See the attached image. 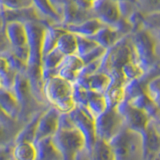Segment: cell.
<instances>
[{
  "mask_svg": "<svg viewBox=\"0 0 160 160\" xmlns=\"http://www.w3.org/2000/svg\"><path fill=\"white\" fill-rule=\"evenodd\" d=\"M52 140L61 154L62 160H75L80 152L86 149V140L74 126L68 114L60 115L59 128Z\"/></svg>",
  "mask_w": 160,
  "mask_h": 160,
  "instance_id": "6da1fadb",
  "label": "cell"
},
{
  "mask_svg": "<svg viewBox=\"0 0 160 160\" xmlns=\"http://www.w3.org/2000/svg\"><path fill=\"white\" fill-rule=\"evenodd\" d=\"M42 92L45 102L61 114H68L76 107L73 99V83L57 75L44 80Z\"/></svg>",
  "mask_w": 160,
  "mask_h": 160,
  "instance_id": "7a4b0ae2",
  "label": "cell"
},
{
  "mask_svg": "<svg viewBox=\"0 0 160 160\" xmlns=\"http://www.w3.org/2000/svg\"><path fill=\"white\" fill-rule=\"evenodd\" d=\"M109 143L113 149L115 160H145L142 133L124 127Z\"/></svg>",
  "mask_w": 160,
  "mask_h": 160,
  "instance_id": "3957f363",
  "label": "cell"
},
{
  "mask_svg": "<svg viewBox=\"0 0 160 160\" xmlns=\"http://www.w3.org/2000/svg\"><path fill=\"white\" fill-rule=\"evenodd\" d=\"M92 10L94 17L100 20L105 26L116 28L125 35L132 30L128 20L122 18L120 4L114 0H99L92 6Z\"/></svg>",
  "mask_w": 160,
  "mask_h": 160,
  "instance_id": "277c9868",
  "label": "cell"
},
{
  "mask_svg": "<svg viewBox=\"0 0 160 160\" xmlns=\"http://www.w3.org/2000/svg\"><path fill=\"white\" fill-rule=\"evenodd\" d=\"M125 127L124 120L117 107H108L105 111L95 117L96 139L110 142Z\"/></svg>",
  "mask_w": 160,
  "mask_h": 160,
  "instance_id": "5b68a950",
  "label": "cell"
},
{
  "mask_svg": "<svg viewBox=\"0 0 160 160\" xmlns=\"http://www.w3.org/2000/svg\"><path fill=\"white\" fill-rule=\"evenodd\" d=\"M132 45L138 63L145 70L150 67L156 60L154 37L147 30H139L132 37Z\"/></svg>",
  "mask_w": 160,
  "mask_h": 160,
  "instance_id": "8992f818",
  "label": "cell"
},
{
  "mask_svg": "<svg viewBox=\"0 0 160 160\" xmlns=\"http://www.w3.org/2000/svg\"><path fill=\"white\" fill-rule=\"evenodd\" d=\"M5 33L11 47V52L27 65L29 49L25 25L20 22H9L5 25Z\"/></svg>",
  "mask_w": 160,
  "mask_h": 160,
  "instance_id": "52a82bcc",
  "label": "cell"
},
{
  "mask_svg": "<svg viewBox=\"0 0 160 160\" xmlns=\"http://www.w3.org/2000/svg\"><path fill=\"white\" fill-rule=\"evenodd\" d=\"M27 32V45L29 49V58L27 67L41 66V47L45 27L48 24L42 22L25 23Z\"/></svg>",
  "mask_w": 160,
  "mask_h": 160,
  "instance_id": "ba28073f",
  "label": "cell"
},
{
  "mask_svg": "<svg viewBox=\"0 0 160 160\" xmlns=\"http://www.w3.org/2000/svg\"><path fill=\"white\" fill-rule=\"evenodd\" d=\"M118 109L121 113L125 127L134 131L143 133L151 121L150 115L145 110L135 106L127 100H124L118 105Z\"/></svg>",
  "mask_w": 160,
  "mask_h": 160,
  "instance_id": "9c48e42d",
  "label": "cell"
},
{
  "mask_svg": "<svg viewBox=\"0 0 160 160\" xmlns=\"http://www.w3.org/2000/svg\"><path fill=\"white\" fill-rule=\"evenodd\" d=\"M76 127L86 140V149L89 150L96 140L95 134V117L86 108L76 106L71 112L68 113Z\"/></svg>",
  "mask_w": 160,
  "mask_h": 160,
  "instance_id": "30bf717a",
  "label": "cell"
},
{
  "mask_svg": "<svg viewBox=\"0 0 160 160\" xmlns=\"http://www.w3.org/2000/svg\"><path fill=\"white\" fill-rule=\"evenodd\" d=\"M60 115L61 113L52 106H48L46 109H44L37 123L35 141L54 136L59 128Z\"/></svg>",
  "mask_w": 160,
  "mask_h": 160,
  "instance_id": "8fae6325",
  "label": "cell"
},
{
  "mask_svg": "<svg viewBox=\"0 0 160 160\" xmlns=\"http://www.w3.org/2000/svg\"><path fill=\"white\" fill-rule=\"evenodd\" d=\"M83 67L84 63L77 54L69 55V56H65L62 62L60 63L59 67L57 68L56 75L69 82L75 83L79 78L80 72Z\"/></svg>",
  "mask_w": 160,
  "mask_h": 160,
  "instance_id": "7c38bea8",
  "label": "cell"
},
{
  "mask_svg": "<svg viewBox=\"0 0 160 160\" xmlns=\"http://www.w3.org/2000/svg\"><path fill=\"white\" fill-rule=\"evenodd\" d=\"M76 83L88 91L104 94L111 84V77L104 72H96L88 76L79 77Z\"/></svg>",
  "mask_w": 160,
  "mask_h": 160,
  "instance_id": "4fadbf2b",
  "label": "cell"
},
{
  "mask_svg": "<svg viewBox=\"0 0 160 160\" xmlns=\"http://www.w3.org/2000/svg\"><path fill=\"white\" fill-rule=\"evenodd\" d=\"M144 149H145V160L149 157L160 155V129L153 121H150L148 127L142 133Z\"/></svg>",
  "mask_w": 160,
  "mask_h": 160,
  "instance_id": "5bb4252c",
  "label": "cell"
},
{
  "mask_svg": "<svg viewBox=\"0 0 160 160\" xmlns=\"http://www.w3.org/2000/svg\"><path fill=\"white\" fill-rule=\"evenodd\" d=\"M125 36H126V35L116 28L103 26L94 36L90 38H92L99 46L108 50L109 48L113 47L115 44H117L120 40L123 39Z\"/></svg>",
  "mask_w": 160,
  "mask_h": 160,
  "instance_id": "9a60e30c",
  "label": "cell"
},
{
  "mask_svg": "<svg viewBox=\"0 0 160 160\" xmlns=\"http://www.w3.org/2000/svg\"><path fill=\"white\" fill-rule=\"evenodd\" d=\"M105 25L98 20L97 18H90L84 22L79 24H73V25H67V26L62 27L68 32H71L77 36H83V37H92L96 34L100 29Z\"/></svg>",
  "mask_w": 160,
  "mask_h": 160,
  "instance_id": "2e32d148",
  "label": "cell"
},
{
  "mask_svg": "<svg viewBox=\"0 0 160 160\" xmlns=\"http://www.w3.org/2000/svg\"><path fill=\"white\" fill-rule=\"evenodd\" d=\"M34 144L37 150L36 160H62L61 154L53 143L52 137L37 140Z\"/></svg>",
  "mask_w": 160,
  "mask_h": 160,
  "instance_id": "e0dca14e",
  "label": "cell"
},
{
  "mask_svg": "<svg viewBox=\"0 0 160 160\" xmlns=\"http://www.w3.org/2000/svg\"><path fill=\"white\" fill-rule=\"evenodd\" d=\"M64 31L65 29L58 26V25H47L45 27L42 38L41 56L48 54L49 52H51L52 50L56 48L58 39Z\"/></svg>",
  "mask_w": 160,
  "mask_h": 160,
  "instance_id": "ac0fdd59",
  "label": "cell"
},
{
  "mask_svg": "<svg viewBox=\"0 0 160 160\" xmlns=\"http://www.w3.org/2000/svg\"><path fill=\"white\" fill-rule=\"evenodd\" d=\"M33 7L51 25H60L62 17L52 6L50 0H32Z\"/></svg>",
  "mask_w": 160,
  "mask_h": 160,
  "instance_id": "d6986e66",
  "label": "cell"
},
{
  "mask_svg": "<svg viewBox=\"0 0 160 160\" xmlns=\"http://www.w3.org/2000/svg\"><path fill=\"white\" fill-rule=\"evenodd\" d=\"M88 151V160H115L114 152L109 142L96 139Z\"/></svg>",
  "mask_w": 160,
  "mask_h": 160,
  "instance_id": "ffe728a7",
  "label": "cell"
},
{
  "mask_svg": "<svg viewBox=\"0 0 160 160\" xmlns=\"http://www.w3.org/2000/svg\"><path fill=\"white\" fill-rule=\"evenodd\" d=\"M0 107L3 109V111L6 113L9 117L18 121L20 107L16 98L11 91L1 89L0 90Z\"/></svg>",
  "mask_w": 160,
  "mask_h": 160,
  "instance_id": "44dd1931",
  "label": "cell"
},
{
  "mask_svg": "<svg viewBox=\"0 0 160 160\" xmlns=\"http://www.w3.org/2000/svg\"><path fill=\"white\" fill-rule=\"evenodd\" d=\"M86 108L94 117L99 116L105 110L108 108V103L105 95L103 93L88 91L87 100H86Z\"/></svg>",
  "mask_w": 160,
  "mask_h": 160,
  "instance_id": "7402d4cb",
  "label": "cell"
},
{
  "mask_svg": "<svg viewBox=\"0 0 160 160\" xmlns=\"http://www.w3.org/2000/svg\"><path fill=\"white\" fill-rule=\"evenodd\" d=\"M12 158L14 160H36L37 150L34 142H17L12 147Z\"/></svg>",
  "mask_w": 160,
  "mask_h": 160,
  "instance_id": "603a6c76",
  "label": "cell"
},
{
  "mask_svg": "<svg viewBox=\"0 0 160 160\" xmlns=\"http://www.w3.org/2000/svg\"><path fill=\"white\" fill-rule=\"evenodd\" d=\"M56 49L61 54H63L64 56H69V55L77 54V37H76V35L65 30L58 39Z\"/></svg>",
  "mask_w": 160,
  "mask_h": 160,
  "instance_id": "cb8c5ba5",
  "label": "cell"
},
{
  "mask_svg": "<svg viewBox=\"0 0 160 160\" xmlns=\"http://www.w3.org/2000/svg\"><path fill=\"white\" fill-rule=\"evenodd\" d=\"M145 93L154 104V106L160 110V75L151 79L147 83Z\"/></svg>",
  "mask_w": 160,
  "mask_h": 160,
  "instance_id": "d4e9b609",
  "label": "cell"
},
{
  "mask_svg": "<svg viewBox=\"0 0 160 160\" xmlns=\"http://www.w3.org/2000/svg\"><path fill=\"white\" fill-rule=\"evenodd\" d=\"M77 55L79 57L92 51L99 45L90 37H83V36H77Z\"/></svg>",
  "mask_w": 160,
  "mask_h": 160,
  "instance_id": "484cf974",
  "label": "cell"
},
{
  "mask_svg": "<svg viewBox=\"0 0 160 160\" xmlns=\"http://www.w3.org/2000/svg\"><path fill=\"white\" fill-rule=\"evenodd\" d=\"M0 5L6 10H23L33 7L32 0H0Z\"/></svg>",
  "mask_w": 160,
  "mask_h": 160,
  "instance_id": "4316f807",
  "label": "cell"
},
{
  "mask_svg": "<svg viewBox=\"0 0 160 160\" xmlns=\"http://www.w3.org/2000/svg\"><path fill=\"white\" fill-rule=\"evenodd\" d=\"M142 26L152 30H160V12L143 14Z\"/></svg>",
  "mask_w": 160,
  "mask_h": 160,
  "instance_id": "83f0119b",
  "label": "cell"
},
{
  "mask_svg": "<svg viewBox=\"0 0 160 160\" xmlns=\"http://www.w3.org/2000/svg\"><path fill=\"white\" fill-rule=\"evenodd\" d=\"M137 4L145 14L160 12V0H137Z\"/></svg>",
  "mask_w": 160,
  "mask_h": 160,
  "instance_id": "f1b7e54d",
  "label": "cell"
},
{
  "mask_svg": "<svg viewBox=\"0 0 160 160\" xmlns=\"http://www.w3.org/2000/svg\"><path fill=\"white\" fill-rule=\"evenodd\" d=\"M10 50H11V47H10L6 33H5V29L0 30V56L9 52Z\"/></svg>",
  "mask_w": 160,
  "mask_h": 160,
  "instance_id": "f546056e",
  "label": "cell"
},
{
  "mask_svg": "<svg viewBox=\"0 0 160 160\" xmlns=\"http://www.w3.org/2000/svg\"><path fill=\"white\" fill-rule=\"evenodd\" d=\"M13 145H14V143L0 146V160H8L12 157Z\"/></svg>",
  "mask_w": 160,
  "mask_h": 160,
  "instance_id": "4dcf8cb0",
  "label": "cell"
},
{
  "mask_svg": "<svg viewBox=\"0 0 160 160\" xmlns=\"http://www.w3.org/2000/svg\"><path fill=\"white\" fill-rule=\"evenodd\" d=\"M11 71H13V70L10 69L7 59L4 56H0V78L4 77L5 75H7L9 72H11Z\"/></svg>",
  "mask_w": 160,
  "mask_h": 160,
  "instance_id": "1f68e13d",
  "label": "cell"
},
{
  "mask_svg": "<svg viewBox=\"0 0 160 160\" xmlns=\"http://www.w3.org/2000/svg\"><path fill=\"white\" fill-rule=\"evenodd\" d=\"M50 2H51L54 9L61 15V9H62V5H63L62 0H50Z\"/></svg>",
  "mask_w": 160,
  "mask_h": 160,
  "instance_id": "d6a6232c",
  "label": "cell"
},
{
  "mask_svg": "<svg viewBox=\"0 0 160 160\" xmlns=\"http://www.w3.org/2000/svg\"><path fill=\"white\" fill-rule=\"evenodd\" d=\"M75 160H88V151L87 149H84L83 151L80 152L77 157L75 158Z\"/></svg>",
  "mask_w": 160,
  "mask_h": 160,
  "instance_id": "836d02e7",
  "label": "cell"
},
{
  "mask_svg": "<svg viewBox=\"0 0 160 160\" xmlns=\"http://www.w3.org/2000/svg\"><path fill=\"white\" fill-rule=\"evenodd\" d=\"M114 1L118 2L119 4H125V3H128V4H137V0H114Z\"/></svg>",
  "mask_w": 160,
  "mask_h": 160,
  "instance_id": "e575fe53",
  "label": "cell"
},
{
  "mask_svg": "<svg viewBox=\"0 0 160 160\" xmlns=\"http://www.w3.org/2000/svg\"><path fill=\"white\" fill-rule=\"evenodd\" d=\"M85 1H86V2H88L89 4H91L92 6H93V5H94L95 3H96V2H98L99 0H85Z\"/></svg>",
  "mask_w": 160,
  "mask_h": 160,
  "instance_id": "d590c367",
  "label": "cell"
},
{
  "mask_svg": "<svg viewBox=\"0 0 160 160\" xmlns=\"http://www.w3.org/2000/svg\"><path fill=\"white\" fill-rule=\"evenodd\" d=\"M154 31L156 32V36H157L158 40L160 41V30H154Z\"/></svg>",
  "mask_w": 160,
  "mask_h": 160,
  "instance_id": "8d00e7d4",
  "label": "cell"
},
{
  "mask_svg": "<svg viewBox=\"0 0 160 160\" xmlns=\"http://www.w3.org/2000/svg\"><path fill=\"white\" fill-rule=\"evenodd\" d=\"M2 89V83H1V80H0V90Z\"/></svg>",
  "mask_w": 160,
  "mask_h": 160,
  "instance_id": "74e56055",
  "label": "cell"
}]
</instances>
